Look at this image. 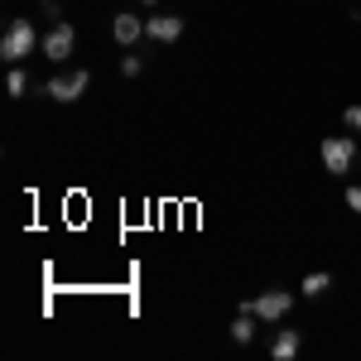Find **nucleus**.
<instances>
[{"instance_id":"f257e3e1","label":"nucleus","mask_w":361,"mask_h":361,"mask_svg":"<svg viewBox=\"0 0 361 361\" xmlns=\"http://www.w3.org/2000/svg\"><path fill=\"white\" fill-rule=\"evenodd\" d=\"M39 44V34H34V25L29 20H10L5 25V34H0V58L15 68V63H25L29 58V49Z\"/></svg>"},{"instance_id":"f03ea898","label":"nucleus","mask_w":361,"mask_h":361,"mask_svg":"<svg viewBox=\"0 0 361 361\" xmlns=\"http://www.w3.org/2000/svg\"><path fill=\"white\" fill-rule=\"evenodd\" d=\"M352 159H357V140L352 135H328L323 140V169L328 173H352Z\"/></svg>"},{"instance_id":"7ed1b4c3","label":"nucleus","mask_w":361,"mask_h":361,"mask_svg":"<svg viewBox=\"0 0 361 361\" xmlns=\"http://www.w3.org/2000/svg\"><path fill=\"white\" fill-rule=\"evenodd\" d=\"M241 308H250V313H255L260 323H279V318H284V313L294 308V294H289V289H265L260 299H246Z\"/></svg>"},{"instance_id":"20e7f679","label":"nucleus","mask_w":361,"mask_h":361,"mask_svg":"<svg viewBox=\"0 0 361 361\" xmlns=\"http://www.w3.org/2000/svg\"><path fill=\"white\" fill-rule=\"evenodd\" d=\"M87 68H73V73H58L54 82H44V97H54V102H63V106H73L78 97L87 92Z\"/></svg>"},{"instance_id":"39448f33","label":"nucleus","mask_w":361,"mask_h":361,"mask_svg":"<svg viewBox=\"0 0 361 361\" xmlns=\"http://www.w3.org/2000/svg\"><path fill=\"white\" fill-rule=\"evenodd\" d=\"M73 44H78V34H73V25H68V20H54V29L44 34V58H49V63H68V54H73Z\"/></svg>"},{"instance_id":"423d86ee","label":"nucleus","mask_w":361,"mask_h":361,"mask_svg":"<svg viewBox=\"0 0 361 361\" xmlns=\"http://www.w3.org/2000/svg\"><path fill=\"white\" fill-rule=\"evenodd\" d=\"M145 34H149L154 44H173V39L183 34V15H149V20H145Z\"/></svg>"},{"instance_id":"0eeeda50","label":"nucleus","mask_w":361,"mask_h":361,"mask_svg":"<svg viewBox=\"0 0 361 361\" xmlns=\"http://www.w3.org/2000/svg\"><path fill=\"white\" fill-rule=\"evenodd\" d=\"M299 342H304V337H299V328H279V333L270 337V357H275V361L299 357Z\"/></svg>"},{"instance_id":"6e6552de","label":"nucleus","mask_w":361,"mask_h":361,"mask_svg":"<svg viewBox=\"0 0 361 361\" xmlns=\"http://www.w3.org/2000/svg\"><path fill=\"white\" fill-rule=\"evenodd\" d=\"M111 34H116V44H135L140 34H145V20L130 15V10H121V15L111 20Z\"/></svg>"},{"instance_id":"1a4fd4ad","label":"nucleus","mask_w":361,"mask_h":361,"mask_svg":"<svg viewBox=\"0 0 361 361\" xmlns=\"http://www.w3.org/2000/svg\"><path fill=\"white\" fill-rule=\"evenodd\" d=\"M328 289H333V275H328V270H313V275L299 279V294H304V299H323Z\"/></svg>"},{"instance_id":"9d476101","label":"nucleus","mask_w":361,"mask_h":361,"mask_svg":"<svg viewBox=\"0 0 361 361\" xmlns=\"http://www.w3.org/2000/svg\"><path fill=\"white\" fill-rule=\"evenodd\" d=\"M231 337H236L241 347H246L250 337H255V313H250V308H241V313H236V323H231Z\"/></svg>"},{"instance_id":"9b49d317","label":"nucleus","mask_w":361,"mask_h":361,"mask_svg":"<svg viewBox=\"0 0 361 361\" xmlns=\"http://www.w3.org/2000/svg\"><path fill=\"white\" fill-rule=\"evenodd\" d=\"M25 92H29V73L15 63V68H10V78H5V97H25Z\"/></svg>"},{"instance_id":"f8f14e48","label":"nucleus","mask_w":361,"mask_h":361,"mask_svg":"<svg viewBox=\"0 0 361 361\" xmlns=\"http://www.w3.org/2000/svg\"><path fill=\"white\" fill-rule=\"evenodd\" d=\"M140 68H145V63H140L135 54H126V58H121V73H126V78H140Z\"/></svg>"},{"instance_id":"ddd939ff","label":"nucleus","mask_w":361,"mask_h":361,"mask_svg":"<svg viewBox=\"0 0 361 361\" xmlns=\"http://www.w3.org/2000/svg\"><path fill=\"white\" fill-rule=\"evenodd\" d=\"M342 121H347V130H361V106H347Z\"/></svg>"},{"instance_id":"4468645a","label":"nucleus","mask_w":361,"mask_h":361,"mask_svg":"<svg viewBox=\"0 0 361 361\" xmlns=\"http://www.w3.org/2000/svg\"><path fill=\"white\" fill-rule=\"evenodd\" d=\"M347 207H352V212H357V217H361V188H357V183L347 188Z\"/></svg>"},{"instance_id":"2eb2a0df","label":"nucleus","mask_w":361,"mask_h":361,"mask_svg":"<svg viewBox=\"0 0 361 361\" xmlns=\"http://www.w3.org/2000/svg\"><path fill=\"white\" fill-rule=\"evenodd\" d=\"M140 5H154V0H140Z\"/></svg>"},{"instance_id":"dca6fc26","label":"nucleus","mask_w":361,"mask_h":361,"mask_svg":"<svg viewBox=\"0 0 361 361\" xmlns=\"http://www.w3.org/2000/svg\"><path fill=\"white\" fill-rule=\"evenodd\" d=\"M44 5H54V0H44Z\"/></svg>"}]
</instances>
